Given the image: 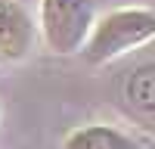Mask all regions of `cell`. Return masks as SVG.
I'll use <instances>...</instances> for the list:
<instances>
[{"label":"cell","mask_w":155,"mask_h":149,"mask_svg":"<svg viewBox=\"0 0 155 149\" xmlns=\"http://www.w3.org/2000/svg\"><path fill=\"white\" fill-rule=\"evenodd\" d=\"M149 41H155V9L121 6L96 19L81 53L90 65H106L137 47H146Z\"/></svg>","instance_id":"obj_1"},{"label":"cell","mask_w":155,"mask_h":149,"mask_svg":"<svg viewBox=\"0 0 155 149\" xmlns=\"http://www.w3.org/2000/svg\"><path fill=\"white\" fill-rule=\"evenodd\" d=\"M96 25L93 0H41V37L50 53L71 56L84 50Z\"/></svg>","instance_id":"obj_2"},{"label":"cell","mask_w":155,"mask_h":149,"mask_svg":"<svg viewBox=\"0 0 155 149\" xmlns=\"http://www.w3.org/2000/svg\"><path fill=\"white\" fill-rule=\"evenodd\" d=\"M34 47V19L19 0H0V65H16Z\"/></svg>","instance_id":"obj_3"},{"label":"cell","mask_w":155,"mask_h":149,"mask_svg":"<svg viewBox=\"0 0 155 149\" xmlns=\"http://www.w3.org/2000/svg\"><path fill=\"white\" fill-rule=\"evenodd\" d=\"M127 109L140 118H155V62L137 65L121 87Z\"/></svg>","instance_id":"obj_4"},{"label":"cell","mask_w":155,"mask_h":149,"mask_svg":"<svg viewBox=\"0 0 155 149\" xmlns=\"http://www.w3.org/2000/svg\"><path fill=\"white\" fill-rule=\"evenodd\" d=\"M62 149H140V146L112 124H84L62 140Z\"/></svg>","instance_id":"obj_5"}]
</instances>
